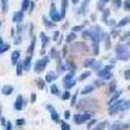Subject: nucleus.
Wrapping results in <instances>:
<instances>
[{
  "instance_id": "f257e3e1",
  "label": "nucleus",
  "mask_w": 130,
  "mask_h": 130,
  "mask_svg": "<svg viewBox=\"0 0 130 130\" xmlns=\"http://www.w3.org/2000/svg\"><path fill=\"white\" fill-rule=\"evenodd\" d=\"M127 109H130V100H124V99L118 100L117 99L116 102H113L109 105V108H108V113H109V116H115L117 113L127 111Z\"/></svg>"
},
{
  "instance_id": "f03ea898",
  "label": "nucleus",
  "mask_w": 130,
  "mask_h": 130,
  "mask_svg": "<svg viewBox=\"0 0 130 130\" xmlns=\"http://www.w3.org/2000/svg\"><path fill=\"white\" fill-rule=\"evenodd\" d=\"M116 59L121 61H127L130 59V51L124 44H118L116 47Z\"/></svg>"
},
{
  "instance_id": "7ed1b4c3",
  "label": "nucleus",
  "mask_w": 130,
  "mask_h": 130,
  "mask_svg": "<svg viewBox=\"0 0 130 130\" xmlns=\"http://www.w3.org/2000/svg\"><path fill=\"white\" fill-rule=\"evenodd\" d=\"M92 112H90V111H86V112H83V113H77V115H74L73 116V120H74V122L77 124V125H81V124H83V122H87L90 118L92 117Z\"/></svg>"
},
{
  "instance_id": "20e7f679",
  "label": "nucleus",
  "mask_w": 130,
  "mask_h": 130,
  "mask_svg": "<svg viewBox=\"0 0 130 130\" xmlns=\"http://www.w3.org/2000/svg\"><path fill=\"white\" fill-rule=\"evenodd\" d=\"M94 103H98L96 100H92V99H82L79 103H75L77 104V108L79 111H87V109H92L94 108V105H91V104H94Z\"/></svg>"
},
{
  "instance_id": "39448f33",
  "label": "nucleus",
  "mask_w": 130,
  "mask_h": 130,
  "mask_svg": "<svg viewBox=\"0 0 130 130\" xmlns=\"http://www.w3.org/2000/svg\"><path fill=\"white\" fill-rule=\"evenodd\" d=\"M50 62V57H43V59H39L37 62H35V65H34V70H35V73H42L43 70L46 69V67H47V64Z\"/></svg>"
},
{
  "instance_id": "423d86ee",
  "label": "nucleus",
  "mask_w": 130,
  "mask_h": 130,
  "mask_svg": "<svg viewBox=\"0 0 130 130\" xmlns=\"http://www.w3.org/2000/svg\"><path fill=\"white\" fill-rule=\"evenodd\" d=\"M50 20L53 21V22H59V21L61 20L60 13H57V10H56L55 3H51V8H50Z\"/></svg>"
},
{
  "instance_id": "0eeeda50",
  "label": "nucleus",
  "mask_w": 130,
  "mask_h": 130,
  "mask_svg": "<svg viewBox=\"0 0 130 130\" xmlns=\"http://www.w3.org/2000/svg\"><path fill=\"white\" fill-rule=\"evenodd\" d=\"M96 74H98V77H100L103 81L111 79V78L113 77V74L111 73V69H108L107 67H104V69H99Z\"/></svg>"
},
{
  "instance_id": "6e6552de",
  "label": "nucleus",
  "mask_w": 130,
  "mask_h": 130,
  "mask_svg": "<svg viewBox=\"0 0 130 130\" xmlns=\"http://www.w3.org/2000/svg\"><path fill=\"white\" fill-rule=\"evenodd\" d=\"M130 125L127 122H122V121H116L111 125V130H125L127 129Z\"/></svg>"
},
{
  "instance_id": "1a4fd4ad",
  "label": "nucleus",
  "mask_w": 130,
  "mask_h": 130,
  "mask_svg": "<svg viewBox=\"0 0 130 130\" xmlns=\"http://www.w3.org/2000/svg\"><path fill=\"white\" fill-rule=\"evenodd\" d=\"M47 111L51 113V118H52V121H55V122H60L59 113L56 112V109H55V108H53L52 105H47Z\"/></svg>"
},
{
  "instance_id": "9d476101",
  "label": "nucleus",
  "mask_w": 130,
  "mask_h": 130,
  "mask_svg": "<svg viewBox=\"0 0 130 130\" xmlns=\"http://www.w3.org/2000/svg\"><path fill=\"white\" fill-rule=\"evenodd\" d=\"M24 107H25V104H24V98L21 96V95H18V96L16 98V102H14V109H16V111H22Z\"/></svg>"
},
{
  "instance_id": "9b49d317",
  "label": "nucleus",
  "mask_w": 130,
  "mask_h": 130,
  "mask_svg": "<svg viewBox=\"0 0 130 130\" xmlns=\"http://www.w3.org/2000/svg\"><path fill=\"white\" fill-rule=\"evenodd\" d=\"M57 77H59V74H57L56 72L51 70V72H48V73H47V75H46V82L52 83L53 81H56V79H57Z\"/></svg>"
},
{
  "instance_id": "f8f14e48",
  "label": "nucleus",
  "mask_w": 130,
  "mask_h": 130,
  "mask_svg": "<svg viewBox=\"0 0 130 130\" xmlns=\"http://www.w3.org/2000/svg\"><path fill=\"white\" fill-rule=\"evenodd\" d=\"M22 21H24V12H22V10H18V12H16L13 14V22L21 24Z\"/></svg>"
},
{
  "instance_id": "ddd939ff",
  "label": "nucleus",
  "mask_w": 130,
  "mask_h": 130,
  "mask_svg": "<svg viewBox=\"0 0 130 130\" xmlns=\"http://www.w3.org/2000/svg\"><path fill=\"white\" fill-rule=\"evenodd\" d=\"M20 57H21V52H20V51H13V52H12V56H10L12 64H13V65H16V64L18 62Z\"/></svg>"
},
{
  "instance_id": "4468645a",
  "label": "nucleus",
  "mask_w": 130,
  "mask_h": 130,
  "mask_svg": "<svg viewBox=\"0 0 130 130\" xmlns=\"http://www.w3.org/2000/svg\"><path fill=\"white\" fill-rule=\"evenodd\" d=\"M89 4H90V0H83V3L79 8V13L81 14H86L87 13V8H89Z\"/></svg>"
},
{
  "instance_id": "2eb2a0df",
  "label": "nucleus",
  "mask_w": 130,
  "mask_h": 130,
  "mask_svg": "<svg viewBox=\"0 0 130 130\" xmlns=\"http://www.w3.org/2000/svg\"><path fill=\"white\" fill-rule=\"evenodd\" d=\"M67 8H68V0H61V12H60V17H61V18L65 17Z\"/></svg>"
},
{
  "instance_id": "dca6fc26",
  "label": "nucleus",
  "mask_w": 130,
  "mask_h": 130,
  "mask_svg": "<svg viewBox=\"0 0 130 130\" xmlns=\"http://www.w3.org/2000/svg\"><path fill=\"white\" fill-rule=\"evenodd\" d=\"M107 125H108V121H102L99 124H95V126L91 127L90 130H104L107 127Z\"/></svg>"
},
{
  "instance_id": "f3484780",
  "label": "nucleus",
  "mask_w": 130,
  "mask_h": 130,
  "mask_svg": "<svg viewBox=\"0 0 130 130\" xmlns=\"http://www.w3.org/2000/svg\"><path fill=\"white\" fill-rule=\"evenodd\" d=\"M121 94H122V91H121V90H116V91H115V94H113V95L111 96V99H109V102H108V104L111 105V104H112L113 102H116V100L118 99V98L121 96Z\"/></svg>"
},
{
  "instance_id": "a211bd4d",
  "label": "nucleus",
  "mask_w": 130,
  "mask_h": 130,
  "mask_svg": "<svg viewBox=\"0 0 130 130\" xmlns=\"http://www.w3.org/2000/svg\"><path fill=\"white\" fill-rule=\"evenodd\" d=\"M95 62H96V60H95L94 57L86 59V60L83 61V67H86V68H92L94 65H95Z\"/></svg>"
},
{
  "instance_id": "6ab92c4d",
  "label": "nucleus",
  "mask_w": 130,
  "mask_h": 130,
  "mask_svg": "<svg viewBox=\"0 0 130 130\" xmlns=\"http://www.w3.org/2000/svg\"><path fill=\"white\" fill-rule=\"evenodd\" d=\"M22 72H24V62L18 60V62L16 64V74L20 77V75L22 74Z\"/></svg>"
},
{
  "instance_id": "aec40b11",
  "label": "nucleus",
  "mask_w": 130,
  "mask_h": 130,
  "mask_svg": "<svg viewBox=\"0 0 130 130\" xmlns=\"http://www.w3.org/2000/svg\"><path fill=\"white\" fill-rule=\"evenodd\" d=\"M12 92H13V87H12V86H9V85L4 86V87L2 89V94H3V95H5V96L10 95Z\"/></svg>"
},
{
  "instance_id": "412c9836",
  "label": "nucleus",
  "mask_w": 130,
  "mask_h": 130,
  "mask_svg": "<svg viewBox=\"0 0 130 130\" xmlns=\"http://www.w3.org/2000/svg\"><path fill=\"white\" fill-rule=\"evenodd\" d=\"M40 40H42V48H44L47 44H48V42H50V38L44 34V32H40Z\"/></svg>"
},
{
  "instance_id": "4be33fe9",
  "label": "nucleus",
  "mask_w": 130,
  "mask_h": 130,
  "mask_svg": "<svg viewBox=\"0 0 130 130\" xmlns=\"http://www.w3.org/2000/svg\"><path fill=\"white\" fill-rule=\"evenodd\" d=\"M94 90H95L94 86H92V85H89V86H86V87H83V89H82L81 94H82V95H87V94H91Z\"/></svg>"
},
{
  "instance_id": "5701e85b",
  "label": "nucleus",
  "mask_w": 130,
  "mask_h": 130,
  "mask_svg": "<svg viewBox=\"0 0 130 130\" xmlns=\"http://www.w3.org/2000/svg\"><path fill=\"white\" fill-rule=\"evenodd\" d=\"M35 38L32 37V39H31V43H30V46H29V48H27V53L29 55H31L32 56V52H34V48H35Z\"/></svg>"
},
{
  "instance_id": "b1692460",
  "label": "nucleus",
  "mask_w": 130,
  "mask_h": 130,
  "mask_svg": "<svg viewBox=\"0 0 130 130\" xmlns=\"http://www.w3.org/2000/svg\"><path fill=\"white\" fill-rule=\"evenodd\" d=\"M129 24H130V17H125V18H122L120 22L117 24V27H124V26H126Z\"/></svg>"
},
{
  "instance_id": "393cba45",
  "label": "nucleus",
  "mask_w": 130,
  "mask_h": 130,
  "mask_svg": "<svg viewBox=\"0 0 130 130\" xmlns=\"http://www.w3.org/2000/svg\"><path fill=\"white\" fill-rule=\"evenodd\" d=\"M109 14H111V10H109V9H104L103 16H102V21H103L104 24L108 22V17H109Z\"/></svg>"
},
{
  "instance_id": "a878e982",
  "label": "nucleus",
  "mask_w": 130,
  "mask_h": 130,
  "mask_svg": "<svg viewBox=\"0 0 130 130\" xmlns=\"http://www.w3.org/2000/svg\"><path fill=\"white\" fill-rule=\"evenodd\" d=\"M43 22H44V25H46L47 29H52L53 26H55V22H52V21H51L50 18H47V17L43 18Z\"/></svg>"
},
{
  "instance_id": "bb28decb",
  "label": "nucleus",
  "mask_w": 130,
  "mask_h": 130,
  "mask_svg": "<svg viewBox=\"0 0 130 130\" xmlns=\"http://www.w3.org/2000/svg\"><path fill=\"white\" fill-rule=\"evenodd\" d=\"M64 86H65V89H67V90L72 89L73 86H75V79L73 78V79H70V81H67V82H64Z\"/></svg>"
},
{
  "instance_id": "cd10ccee",
  "label": "nucleus",
  "mask_w": 130,
  "mask_h": 130,
  "mask_svg": "<svg viewBox=\"0 0 130 130\" xmlns=\"http://www.w3.org/2000/svg\"><path fill=\"white\" fill-rule=\"evenodd\" d=\"M22 62H24V69H25V70H29V69H30V62H31V55H29V56L26 57V60L22 61Z\"/></svg>"
},
{
  "instance_id": "c85d7f7f",
  "label": "nucleus",
  "mask_w": 130,
  "mask_h": 130,
  "mask_svg": "<svg viewBox=\"0 0 130 130\" xmlns=\"http://www.w3.org/2000/svg\"><path fill=\"white\" fill-rule=\"evenodd\" d=\"M51 94H53V95H60V90H59V87L55 85V83H51Z\"/></svg>"
},
{
  "instance_id": "c756f323",
  "label": "nucleus",
  "mask_w": 130,
  "mask_h": 130,
  "mask_svg": "<svg viewBox=\"0 0 130 130\" xmlns=\"http://www.w3.org/2000/svg\"><path fill=\"white\" fill-rule=\"evenodd\" d=\"M30 7V0H22V7H21V10L22 12H25V10H27Z\"/></svg>"
},
{
  "instance_id": "7c9ffc66",
  "label": "nucleus",
  "mask_w": 130,
  "mask_h": 130,
  "mask_svg": "<svg viewBox=\"0 0 130 130\" xmlns=\"http://www.w3.org/2000/svg\"><path fill=\"white\" fill-rule=\"evenodd\" d=\"M75 40V32L74 31H72L70 34L67 37V43H73Z\"/></svg>"
},
{
  "instance_id": "2f4dec72",
  "label": "nucleus",
  "mask_w": 130,
  "mask_h": 130,
  "mask_svg": "<svg viewBox=\"0 0 130 130\" xmlns=\"http://www.w3.org/2000/svg\"><path fill=\"white\" fill-rule=\"evenodd\" d=\"M74 78V72H69L65 77L62 78V82H67V81H70V79H73Z\"/></svg>"
},
{
  "instance_id": "473e14b6",
  "label": "nucleus",
  "mask_w": 130,
  "mask_h": 130,
  "mask_svg": "<svg viewBox=\"0 0 130 130\" xmlns=\"http://www.w3.org/2000/svg\"><path fill=\"white\" fill-rule=\"evenodd\" d=\"M2 2V9H3V13L8 12V0H0Z\"/></svg>"
},
{
  "instance_id": "72a5a7b5",
  "label": "nucleus",
  "mask_w": 130,
  "mask_h": 130,
  "mask_svg": "<svg viewBox=\"0 0 130 130\" xmlns=\"http://www.w3.org/2000/svg\"><path fill=\"white\" fill-rule=\"evenodd\" d=\"M91 75V73L90 72H85V73H82L81 74V77H79V81H85V79H87Z\"/></svg>"
},
{
  "instance_id": "f704fd0d",
  "label": "nucleus",
  "mask_w": 130,
  "mask_h": 130,
  "mask_svg": "<svg viewBox=\"0 0 130 130\" xmlns=\"http://www.w3.org/2000/svg\"><path fill=\"white\" fill-rule=\"evenodd\" d=\"M51 57H52V59H57V57H60V55L57 53V50H56V48H52V50H51Z\"/></svg>"
},
{
  "instance_id": "c9c22d12",
  "label": "nucleus",
  "mask_w": 130,
  "mask_h": 130,
  "mask_svg": "<svg viewBox=\"0 0 130 130\" xmlns=\"http://www.w3.org/2000/svg\"><path fill=\"white\" fill-rule=\"evenodd\" d=\"M9 50V44H2L0 46V55H3L4 52H7Z\"/></svg>"
},
{
  "instance_id": "e433bc0d",
  "label": "nucleus",
  "mask_w": 130,
  "mask_h": 130,
  "mask_svg": "<svg viewBox=\"0 0 130 130\" xmlns=\"http://www.w3.org/2000/svg\"><path fill=\"white\" fill-rule=\"evenodd\" d=\"M60 126H61V130H69V129H70L69 124L65 122V121H61V122H60Z\"/></svg>"
},
{
  "instance_id": "4c0bfd02",
  "label": "nucleus",
  "mask_w": 130,
  "mask_h": 130,
  "mask_svg": "<svg viewBox=\"0 0 130 130\" xmlns=\"http://www.w3.org/2000/svg\"><path fill=\"white\" fill-rule=\"evenodd\" d=\"M77 96H78V92H75L73 96H70V104L72 105H75V103H77Z\"/></svg>"
},
{
  "instance_id": "58836bf2",
  "label": "nucleus",
  "mask_w": 130,
  "mask_h": 130,
  "mask_svg": "<svg viewBox=\"0 0 130 130\" xmlns=\"http://www.w3.org/2000/svg\"><path fill=\"white\" fill-rule=\"evenodd\" d=\"M113 8L115 9H118V8H120L121 5H122V3H121V0H113Z\"/></svg>"
},
{
  "instance_id": "ea45409f",
  "label": "nucleus",
  "mask_w": 130,
  "mask_h": 130,
  "mask_svg": "<svg viewBox=\"0 0 130 130\" xmlns=\"http://www.w3.org/2000/svg\"><path fill=\"white\" fill-rule=\"evenodd\" d=\"M116 87H117L116 81H112V82L109 83V91H111V92H115V91H116Z\"/></svg>"
},
{
  "instance_id": "a19ab883",
  "label": "nucleus",
  "mask_w": 130,
  "mask_h": 130,
  "mask_svg": "<svg viewBox=\"0 0 130 130\" xmlns=\"http://www.w3.org/2000/svg\"><path fill=\"white\" fill-rule=\"evenodd\" d=\"M104 38H105V48L108 50V48L111 47V37L109 35H105Z\"/></svg>"
},
{
  "instance_id": "79ce46f5",
  "label": "nucleus",
  "mask_w": 130,
  "mask_h": 130,
  "mask_svg": "<svg viewBox=\"0 0 130 130\" xmlns=\"http://www.w3.org/2000/svg\"><path fill=\"white\" fill-rule=\"evenodd\" d=\"M44 87H46V82L43 81V79H38V89L43 90Z\"/></svg>"
},
{
  "instance_id": "37998d69",
  "label": "nucleus",
  "mask_w": 130,
  "mask_h": 130,
  "mask_svg": "<svg viewBox=\"0 0 130 130\" xmlns=\"http://www.w3.org/2000/svg\"><path fill=\"white\" fill-rule=\"evenodd\" d=\"M16 124H17V126H20V127H22V126H25L26 121L24 120V118H18V120L16 121Z\"/></svg>"
},
{
  "instance_id": "c03bdc74",
  "label": "nucleus",
  "mask_w": 130,
  "mask_h": 130,
  "mask_svg": "<svg viewBox=\"0 0 130 130\" xmlns=\"http://www.w3.org/2000/svg\"><path fill=\"white\" fill-rule=\"evenodd\" d=\"M70 92H69V90H67L64 94H62V100H68V99H70Z\"/></svg>"
},
{
  "instance_id": "a18cd8bd",
  "label": "nucleus",
  "mask_w": 130,
  "mask_h": 130,
  "mask_svg": "<svg viewBox=\"0 0 130 130\" xmlns=\"http://www.w3.org/2000/svg\"><path fill=\"white\" fill-rule=\"evenodd\" d=\"M95 124H96L95 118H94V120H92V118H90V120H89V125H87V129H91L92 126H95Z\"/></svg>"
},
{
  "instance_id": "49530a36",
  "label": "nucleus",
  "mask_w": 130,
  "mask_h": 130,
  "mask_svg": "<svg viewBox=\"0 0 130 130\" xmlns=\"http://www.w3.org/2000/svg\"><path fill=\"white\" fill-rule=\"evenodd\" d=\"M124 9H125V10H130V0H125V3H124Z\"/></svg>"
},
{
  "instance_id": "de8ad7c7",
  "label": "nucleus",
  "mask_w": 130,
  "mask_h": 130,
  "mask_svg": "<svg viewBox=\"0 0 130 130\" xmlns=\"http://www.w3.org/2000/svg\"><path fill=\"white\" fill-rule=\"evenodd\" d=\"M103 83H104V81H95L94 82V87H100V86H103Z\"/></svg>"
},
{
  "instance_id": "09e8293b",
  "label": "nucleus",
  "mask_w": 130,
  "mask_h": 130,
  "mask_svg": "<svg viewBox=\"0 0 130 130\" xmlns=\"http://www.w3.org/2000/svg\"><path fill=\"white\" fill-rule=\"evenodd\" d=\"M81 30H83V25H79V26H74V27L72 29V31H81Z\"/></svg>"
},
{
  "instance_id": "8fccbe9b",
  "label": "nucleus",
  "mask_w": 130,
  "mask_h": 130,
  "mask_svg": "<svg viewBox=\"0 0 130 130\" xmlns=\"http://www.w3.org/2000/svg\"><path fill=\"white\" fill-rule=\"evenodd\" d=\"M124 77H125V79H130V69L125 70V73H124Z\"/></svg>"
},
{
  "instance_id": "3c124183",
  "label": "nucleus",
  "mask_w": 130,
  "mask_h": 130,
  "mask_svg": "<svg viewBox=\"0 0 130 130\" xmlns=\"http://www.w3.org/2000/svg\"><path fill=\"white\" fill-rule=\"evenodd\" d=\"M35 100H37V95H35L34 92H31V95H30V102H31V103H34Z\"/></svg>"
},
{
  "instance_id": "603ef678",
  "label": "nucleus",
  "mask_w": 130,
  "mask_h": 130,
  "mask_svg": "<svg viewBox=\"0 0 130 130\" xmlns=\"http://www.w3.org/2000/svg\"><path fill=\"white\" fill-rule=\"evenodd\" d=\"M117 35H118V30L117 29H113L111 31V37H117Z\"/></svg>"
},
{
  "instance_id": "864d4df0",
  "label": "nucleus",
  "mask_w": 130,
  "mask_h": 130,
  "mask_svg": "<svg viewBox=\"0 0 130 130\" xmlns=\"http://www.w3.org/2000/svg\"><path fill=\"white\" fill-rule=\"evenodd\" d=\"M70 115H72L70 111H65V112H64V117L67 118V120H68V118H70Z\"/></svg>"
},
{
  "instance_id": "5fc2aeb1",
  "label": "nucleus",
  "mask_w": 130,
  "mask_h": 130,
  "mask_svg": "<svg viewBox=\"0 0 130 130\" xmlns=\"http://www.w3.org/2000/svg\"><path fill=\"white\" fill-rule=\"evenodd\" d=\"M5 127H7V130H12V127H13L12 122H7L5 124Z\"/></svg>"
},
{
  "instance_id": "6e6d98bb",
  "label": "nucleus",
  "mask_w": 130,
  "mask_h": 130,
  "mask_svg": "<svg viewBox=\"0 0 130 130\" xmlns=\"http://www.w3.org/2000/svg\"><path fill=\"white\" fill-rule=\"evenodd\" d=\"M59 35H60V32L59 31H55V34H53V40H57Z\"/></svg>"
},
{
  "instance_id": "4d7b16f0",
  "label": "nucleus",
  "mask_w": 130,
  "mask_h": 130,
  "mask_svg": "<svg viewBox=\"0 0 130 130\" xmlns=\"http://www.w3.org/2000/svg\"><path fill=\"white\" fill-rule=\"evenodd\" d=\"M108 2H109V0H99V4H102V5H103V4H107Z\"/></svg>"
},
{
  "instance_id": "13d9d810",
  "label": "nucleus",
  "mask_w": 130,
  "mask_h": 130,
  "mask_svg": "<svg viewBox=\"0 0 130 130\" xmlns=\"http://www.w3.org/2000/svg\"><path fill=\"white\" fill-rule=\"evenodd\" d=\"M0 122H2V125H3V126H5V124H7V121L4 120V118H3V117H2V118H0Z\"/></svg>"
},
{
  "instance_id": "bf43d9fd",
  "label": "nucleus",
  "mask_w": 130,
  "mask_h": 130,
  "mask_svg": "<svg viewBox=\"0 0 130 130\" xmlns=\"http://www.w3.org/2000/svg\"><path fill=\"white\" fill-rule=\"evenodd\" d=\"M62 39H64V38H62V37H60V39H59V42H57L59 44H61V43H62Z\"/></svg>"
},
{
  "instance_id": "052dcab7",
  "label": "nucleus",
  "mask_w": 130,
  "mask_h": 130,
  "mask_svg": "<svg viewBox=\"0 0 130 130\" xmlns=\"http://www.w3.org/2000/svg\"><path fill=\"white\" fill-rule=\"evenodd\" d=\"M78 2H79V0H72L73 4H78Z\"/></svg>"
},
{
  "instance_id": "680f3d73",
  "label": "nucleus",
  "mask_w": 130,
  "mask_h": 130,
  "mask_svg": "<svg viewBox=\"0 0 130 130\" xmlns=\"http://www.w3.org/2000/svg\"><path fill=\"white\" fill-rule=\"evenodd\" d=\"M2 44H4V42H3V38H0V46Z\"/></svg>"
},
{
  "instance_id": "e2e57ef3",
  "label": "nucleus",
  "mask_w": 130,
  "mask_h": 130,
  "mask_svg": "<svg viewBox=\"0 0 130 130\" xmlns=\"http://www.w3.org/2000/svg\"><path fill=\"white\" fill-rule=\"evenodd\" d=\"M2 111H3V108H2V105H0V118H2Z\"/></svg>"
},
{
  "instance_id": "0e129e2a",
  "label": "nucleus",
  "mask_w": 130,
  "mask_h": 130,
  "mask_svg": "<svg viewBox=\"0 0 130 130\" xmlns=\"http://www.w3.org/2000/svg\"><path fill=\"white\" fill-rule=\"evenodd\" d=\"M0 27H2V22H0Z\"/></svg>"
},
{
  "instance_id": "69168bd1",
  "label": "nucleus",
  "mask_w": 130,
  "mask_h": 130,
  "mask_svg": "<svg viewBox=\"0 0 130 130\" xmlns=\"http://www.w3.org/2000/svg\"><path fill=\"white\" fill-rule=\"evenodd\" d=\"M109 130H111V129H109Z\"/></svg>"
},
{
  "instance_id": "338daca9",
  "label": "nucleus",
  "mask_w": 130,
  "mask_h": 130,
  "mask_svg": "<svg viewBox=\"0 0 130 130\" xmlns=\"http://www.w3.org/2000/svg\"><path fill=\"white\" fill-rule=\"evenodd\" d=\"M69 130H70V129H69Z\"/></svg>"
}]
</instances>
